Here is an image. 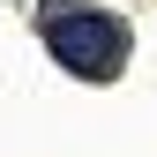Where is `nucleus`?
<instances>
[{"label":"nucleus","instance_id":"1","mask_svg":"<svg viewBox=\"0 0 157 157\" xmlns=\"http://www.w3.org/2000/svg\"><path fill=\"white\" fill-rule=\"evenodd\" d=\"M37 30H45L52 60L75 67L82 82H105V75H120V60H127V30L112 23V15H97V8H75V0H45V8H37Z\"/></svg>","mask_w":157,"mask_h":157}]
</instances>
